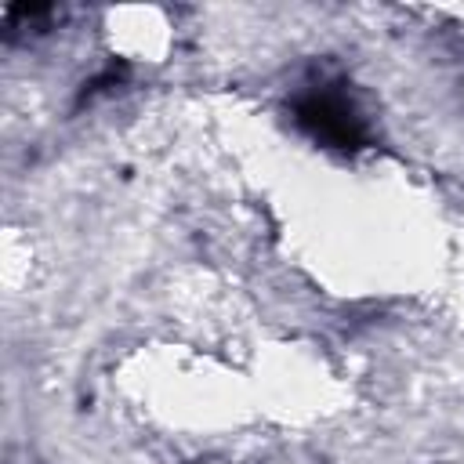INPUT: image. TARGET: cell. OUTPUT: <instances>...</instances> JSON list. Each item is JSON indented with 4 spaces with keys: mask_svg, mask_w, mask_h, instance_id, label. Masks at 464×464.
I'll return each instance as SVG.
<instances>
[{
    "mask_svg": "<svg viewBox=\"0 0 464 464\" xmlns=\"http://www.w3.org/2000/svg\"><path fill=\"white\" fill-rule=\"evenodd\" d=\"M294 123L312 141H319L326 149H341V152H355L370 138L366 116L348 98V91H341L334 83L308 87L304 94H297L294 98Z\"/></svg>",
    "mask_w": 464,
    "mask_h": 464,
    "instance_id": "1",
    "label": "cell"
}]
</instances>
